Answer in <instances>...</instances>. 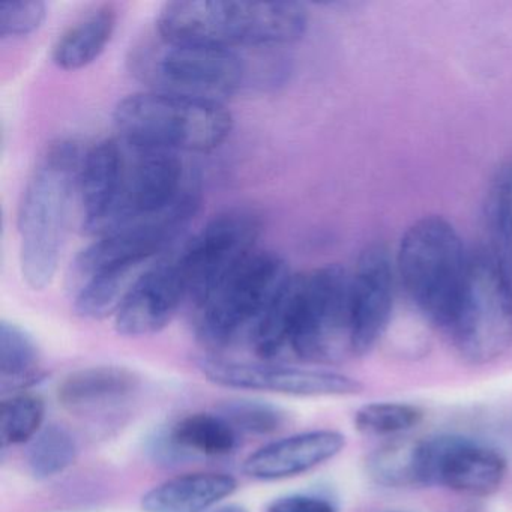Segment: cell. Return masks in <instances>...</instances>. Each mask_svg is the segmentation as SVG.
<instances>
[{
	"label": "cell",
	"instance_id": "cell-6",
	"mask_svg": "<svg viewBox=\"0 0 512 512\" xmlns=\"http://www.w3.org/2000/svg\"><path fill=\"white\" fill-rule=\"evenodd\" d=\"M470 254L460 235L442 217H424L401 238L398 275L419 311L433 325L448 329L463 292Z\"/></svg>",
	"mask_w": 512,
	"mask_h": 512
},
{
	"label": "cell",
	"instance_id": "cell-14",
	"mask_svg": "<svg viewBox=\"0 0 512 512\" xmlns=\"http://www.w3.org/2000/svg\"><path fill=\"white\" fill-rule=\"evenodd\" d=\"M346 446L340 431L314 430L275 440L245 460L244 472L259 481H278L304 475L337 457Z\"/></svg>",
	"mask_w": 512,
	"mask_h": 512
},
{
	"label": "cell",
	"instance_id": "cell-7",
	"mask_svg": "<svg viewBox=\"0 0 512 512\" xmlns=\"http://www.w3.org/2000/svg\"><path fill=\"white\" fill-rule=\"evenodd\" d=\"M446 332L467 364H491L511 349L512 274L491 251L470 254L463 292Z\"/></svg>",
	"mask_w": 512,
	"mask_h": 512
},
{
	"label": "cell",
	"instance_id": "cell-3",
	"mask_svg": "<svg viewBox=\"0 0 512 512\" xmlns=\"http://www.w3.org/2000/svg\"><path fill=\"white\" fill-rule=\"evenodd\" d=\"M307 26V10L295 2L179 0L163 5L155 31L166 40L238 52L295 43Z\"/></svg>",
	"mask_w": 512,
	"mask_h": 512
},
{
	"label": "cell",
	"instance_id": "cell-28",
	"mask_svg": "<svg viewBox=\"0 0 512 512\" xmlns=\"http://www.w3.org/2000/svg\"><path fill=\"white\" fill-rule=\"evenodd\" d=\"M266 512H337L325 497L313 494H289L269 503Z\"/></svg>",
	"mask_w": 512,
	"mask_h": 512
},
{
	"label": "cell",
	"instance_id": "cell-2",
	"mask_svg": "<svg viewBox=\"0 0 512 512\" xmlns=\"http://www.w3.org/2000/svg\"><path fill=\"white\" fill-rule=\"evenodd\" d=\"M83 158L79 142L56 140L44 149L26 182L17 229L20 271L31 289H46L58 272L73 205L79 199Z\"/></svg>",
	"mask_w": 512,
	"mask_h": 512
},
{
	"label": "cell",
	"instance_id": "cell-8",
	"mask_svg": "<svg viewBox=\"0 0 512 512\" xmlns=\"http://www.w3.org/2000/svg\"><path fill=\"white\" fill-rule=\"evenodd\" d=\"M292 275L283 257L254 251L196 308L197 334L215 347L250 338Z\"/></svg>",
	"mask_w": 512,
	"mask_h": 512
},
{
	"label": "cell",
	"instance_id": "cell-21",
	"mask_svg": "<svg viewBox=\"0 0 512 512\" xmlns=\"http://www.w3.org/2000/svg\"><path fill=\"white\" fill-rule=\"evenodd\" d=\"M485 221L491 253L512 274V158L494 173L485 202Z\"/></svg>",
	"mask_w": 512,
	"mask_h": 512
},
{
	"label": "cell",
	"instance_id": "cell-4",
	"mask_svg": "<svg viewBox=\"0 0 512 512\" xmlns=\"http://www.w3.org/2000/svg\"><path fill=\"white\" fill-rule=\"evenodd\" d=\"M119 137L143 148L203 154L220 148L233 130L226 104L163 92H137L113 112Z\"/></svg>",
	"mask_w": 512,
	"mask_h": 512
},
{
	"label": "cell",
	"instance_id": "cell-26",
	"mask_svg": "<svg viewBox=\"0 0 512 512\" xmlns=\"http://www.w3.org/2000/svg\"><path fill=\"white\" fill-rule=\"evenodd\" d=\"M221 415L238 433L268 436L277 433L287 421V413L268 401L233 400L221 407Z\"/></svg>",
	"mask_w": 512,
	"mask_h": 512
},
{
	"label": "cell",
	"instance_id": "cell-16",
	"mask_svg": "<svg viewBox=\"0 0 512 512\" xmlns=\"http://www.w3.org/2000/svg\"><path fill=\"white\" fill-rule=\"evenodd\" d=\"M118 10L113 4H98L68 26L52 49V61L64 71H77L100 58L115 34Z\"/></svg>",
	"mask_w": 512,
	"mask_h": 512
},
{
	"label": "cell",
	"instance_id": "cell-17",
	"mask_svg": "<svg viewBox=\"0 0 512 512\" xmlns=\"http://www.w3.org/2000/svg\"><path fill=\"white\" fill-rule=\"evenodd\" d=\"M157 262L158 259L130 260L94 272L76 284L74 310L89 320L116 316L137 281Z\"/></svg>",
	"mask_w": 512,
	"mask_h": 512
},
{
	"label": "cell",
	"instance_id": "cell-12",
	"mask_svg": "<svg viewBox=\"0 0 512 512\" xmlns=\"http://www.w3.org/2000/svg\"><path fill=\"white\" fill-rule=\"evenodd\" d=\"M394 308V268L383 245L362 251L352 274V352L364 356L388 329Z\"/></svg>",
	"mask_w": 512,
	"mask_h": 512
},
{
	"label": "cell",
	"instance_id": "cell-18",
	"mask_svg": "<svg viewBox=\"0 0 512 512\" xmlns=\"http://www.w3.org/2000/svg\"><path fill=\"white\" fill-rule=\"evenodd\" d=\"M139 379L127 368L98 365L74 371L62 380L58 400L71 412H91L130 397Z\"/></svg>",
	"mask_w": 512,
	"mask_h": 512
},
{
	"label": "cell",
	"instance_id": "cell-24",
	"mask_svg": "<svg viewBox=\"0 0 512 512\" xmlns=\"http://www.w3.org/2000/svg\"><path fill=\"white\" fill-rule=\"evenodd\" d=\"M46 404L34 394H14L5 398L0 412V439L4 446L31 443L43 430Z\"/></svg>",
	"mask_w": 512,
	"mask_h": 512
},
{
	"label": "cell",
	"instance_id": "cell-29",
	"mask_svg": "<svg viewBox=\"0 0 512 512\" xmlns=\"http://www.w3.org/2000/svg\"><path fill=\"white\" fill-rule=\"evenodd\" d=\"M209 512H250L245 506L238 505V503H229V505L217 506Z\"/></svg>",
	"mask_w": 512,
	"mask_h": 512
},
{
	"label": "cell",
	"instance_id": "cell-22",
	"mask_svg": "<svg viewBox=\"0 0 512 512\" xmlns=\"http://www.w3.org/2000/svg\"><path fill=\"white\" fill-rule=\"evenodd\" d=\"M79 454L76 437L62 425L44 427L29 443L26 463L37 479H50L70 469Z\"/></svg>",
	"mask_w": 512,
	"mask_h": 512
},
{
	"label": "cell",
	"instance_id": "cell-25",
	"mask_svg": "<svg viewBox=\"0 0 512 512\" xmlns=\"http://www.w3.org/2000/svg\"><path fill=\"white\" fill-rule=\"evenodd\" d=\"M424 412L418 406L397 401H380L362 406L355 415L359 433L373 437H392L418 427Z\"/></svg>",
	"mask_w": 512,
	"mask_h": 512
},
{
	"label": "cell",
	"instance_id": "cell-10",
	"mask_svg": "<svg viewBox=\"0 0 512 512\" xmlns=\"http://www.w3.org/2000/svg\"><path fill=\"white\" fill-rule=\"evenodd\" d=\"M416 464L418 487L442 485L475 497L496 493L508 472L506 458L497 449L451 434L419 440Z\"/></svg>",
	"mask_w": 512,
	"mask_h": 512
},
{
	"label": "cell",
	"instance_id": "cell-5",
	"mask_svg": "<svg viewBox=\"0 0 512 512\" xmlns=\"http://www.w3.org/2000/svg\"><path fill=\"white\" fill-rule=\"evenodd\" d=\"M127 62L148 91L221 104L242 88L248 74L236 50L178 43L157 31L131 47Z\"/></svg>",
	"mask_w": 512,
	"mask_h": 512
},
{
	"label": "cell",
	"instance_id": "cell-13",
	"mask_svg": "<svg viewBox=\"0 0 512 512\" xmlns=\"http://www.w3.org/2000/svg\"><path fill=\"white\" fill-rule=\"evenodd\" d=\"M188 299V287L178 260H158L137 281L115 316L124 337H146L163 331Z\"/></svg>",
	"mask_w": 512,
	"mask_h": 512
},
{
	"label": "cell",
	"instance_id": "cell-23",
	"mask_svg": "<svg viewBox=\"0 0 512 512\" xmlns=\"http://www.w3.org/2000/svg\"><path fill=\"white\" fill-rule=\"evenodd\" d=\"M418 442L400 439L377 448L367 460L370 478L388 488L418 487Z\"/></svg>",
	"mask_w": 512,
	"mask_h": 512
},
{
	"label": "cell",
	"instance_id": "cell-11",
	"mask_svg": "<svg viewBox=\"0 0 512 512\" xmlns=\"http://www.w3.org/2000/svg\"><path fill=\"white\" fill-rule=\"evenodd\" d=\"M200 368L209 382L224 388L275 392L292 397H352L364 389L359 380L335 371L215 358L203 359Z\"/></svg>",
	"mask_w": 512,
	"mask_h": 512
},
{
	"label": "cell",
	"instance_id": "cell-15",
	"mask_svg": "<svg viewBox=\"0 0 512 512\" xmlns=\"http://www.w3.org/2000/svg\"><path fill=\"white\" fill-rule=\"evenodd\" d=\"M238 481L220 472H193L167 479L142 497L143 512H209L232 496Z\"/></svg>",
	"mask_w": 512,
	"mask_h": 512
},
{
	"label": "cell",
	"instance_id": "cell-20",
	"mask_svg": "<svg viewBox=\"0 0 512 512\" xmlns=\"http://www.w3.org/2000/svg\"><path fill=\"white\" fill-rule=\"evenodd\" d=\"M37 341L22 326L4 320L0 325V380L4 391L23 389L40 377Z\"/></svg>",
	"mask_w": 512,
	"mask_h": 512
},
{
	"label": "cell",
	"instance_id": "cell-27",
	"mask_svg": "<svg viewBox=\"0 0 512 512\" xmlns=\"http://www.w3.org/2000/svg\"><path fill=\"white\" fill-rule=\"evenodd\" d=\"M47 16L41 0H14L0 4V38L28 37L34 34Z\"/></svg>",
	"mask_w": 512,
	"mask_h": 512
},
{
	"label": "cell",
	"instance_id": "cell-19",
	"mask_svg": "<svg viewBox=\"0 0 512 512\" xmlns=\"http://www.w3.org/2000/svg\"><path fill=\"white\" fill-rule=\"evenodd\" d=\"M170 440L182 454L223 457L238 446V431L221 413H193L179 419L169 431Z\"/></svg>",
	"mask_w": 512,
	"mask_h": 512
},
{
	"label": "cell",
	"instance_id": "cell-9",
	"mask_svg": "<svg viewBox=\"0 0 512 512\" xmlns=\"http://www.w3.org/2000/svg\"><path fill=\"white\" fill-rule=\"evenodd\" d=\"M262 218L251 209L235 208L215 215L176 257L188 299L199 307L247 257L256 251Z\"/></svg>",
	"mask_w": 512,
	"mask_h": 512
},
{
	"label": "cell",
	"instance_id": "cell-1",
	"mask_svg": "<svg viewBox=\"0 0 512 512\" xmlns=\"http://www.w3.org/2000/svg\"><path fill=\"white\" fill-rule=\"evenodd\" d=\"M263 361L290 352L329 364L352 352V274L337 265L292 275L250 337Z\"/></svg>",
	"mask_w": 512,
	"mask_h": 512
}]
</instances>
